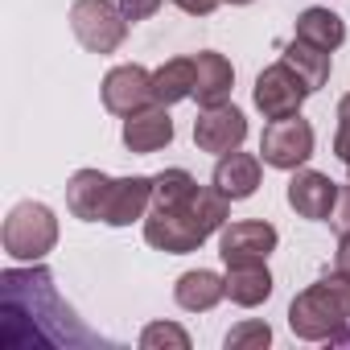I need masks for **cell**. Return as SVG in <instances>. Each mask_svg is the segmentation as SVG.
I'll list each match as a JSON object with an SVG mask.
<instances>
[{
	"label": "cell",
	"mask_w": 350,
	"mask_h": 350,
	"mask_svg": "<svg viewBox=\"0 0 350 350\" xmlns=\"http://www.w3.org/2000/svg\"><path fill=\"white\" fill-rule=\"evenodd\" d=\"M0 317L21 321V317H42L38 346H75V342H95L70 313V305L58 297L54 276L46 268H5L0 272Z\"/></svg>",
	"instance_id": "obj_1"
},
{
	"label": "cell",
	"mask_w": 350,
	"mask_h": 350,
	"mask_svg": "<svg viewBox=\"0 0 350 350\" xmlns=\"http://www.w3.org/2000/svg\"><path fill=\"white\" fill-rule=\"evenodd\" d=\"M227 215H231V198L219 186H198L182 206L144 215V243L165 256H190L227 227Z\"/></svg>",
	"instance_id": "obj_2"
},
{
	"label": "cell",
	"mask_w": 350,
	"mask_h": 350,
	"mask_svg": "<svg viewBox=\"0 0 350 350\" xmlns=\"http://www.w3.org/2000/svg\"><path fill=\"white\" fill-rule=\"evenodd\" d=\"M346 321H350V280L338 272L301 288L288 305V329L301 342H334Z\"/></svg>",
	"instance_id": "obj_3"
},
{
	"label": "cell",
	"mask_w": 350,
	"mask_h": 350,
	"mask_svg": "<svg viewBox=\"0 0 350 350\" xmlns=\"http://www.w3.org/2000/svg\"><path fill=\"white\" fill-rule=\"evenodd\" d=\"M5 252L21 264H42L58 247V219L46 202H17L0 231Z\"/></svg>",
	"instance_id": "obj_4"
},
{
	"label": "cell",
	"mask_w": 350,
	"mask_h": 350,
	"mask_svg": "<svg viewBox=\"0 0 350 350\" xmlns=\"http://www.w3.org/2000/svg\"><path fill=\"white\" fill-rule=\"evenodd\" d=\"M70 33L87 54H116L128 38V17L116 0H75L70 5Z\"/></svg>",
	"instance_id": "obj_5"
},
{
	"label": "cell",
	"mask_w": 350,
	"mask_h": 350,
	"mask_svg": "<svg viewBox=\"0 0 350 350\" xmlns=\"http://www.w3.org/2000/svg\"><path fill=\"white\" fill-rule=\"evenodd\" d=\"M313 144H317L313 124L301 120V111L297 116H284V120H268V128L260 136V161L272 165V169L293 173V169H301L313 157Z\"/></svg>",
	"instance_id": "obj_6"
},
{
	"label": "cell",
	"mask_w": 350,
	"mask_h": 350,
	"mask_svg": "<svg viewBox=\"0 0 350 350\" xmlns=\"http://www.w3.org/2000/svg\"><path fill=\"white\" fill-rule=\"evenodd\" d=\"M309 99V87L284 66V62H272L256 75V87H252V103L260 107L264 120H284V116H297L301 103Z\"/></svg>",
	"instance_id": "obj_7"
},
{
	"label": "cell",
	"mask_w": 350,
	"mask_h": 350,
	"mask_svg": "<svg viewBox=\"0 0 350 350\" xmlns=\"http://www.w3.org/2000/svg\"><path fill=\"white\" fill-rule=\"evenodd\" d=\"M276 243H280V231L264 219H239V223H227L219 231L223 264H268Z\"/></svg>",
	"instance_id": "obj_8"
},
{
	"label": "cell",
	"mask_w": 350,
	"mask_h": 350,
	"mask_svg": "<svg viewBox=\"0 0 350 350\" xmlns=\"http://www.w3.org/2000/svg\"><path fill=\"white\" fill-rule=\"evenodd\" d=\"M243 140H247V116L235 103H219V107H202L198 111V120H194V144L202 152L227 157V152L243 148Z\"/></svg>",
	"instance_id": "obj_9"
},
{
	"label": "cell",
	"mask_w": 350,
	"mask_h": 350,
	"mask_svg": "<svg viewBox=\"0 0 350 350\" xmlns=\"http://www.w3.org/2000/svg\"><path fill=\"white\" fill-rule=\"evenodd\" d=\"M99 95H103V107H107L111 116H124V120H128V116H136L140 107L152 103V70H144V66H136V62L111 66V70L103 75Z\"/></svg>",
	"instance_id": "obj_10"
},
{
	"label": "cell",
	"mask_w": 350,
	"mask_h": 350,
	"mask_svg": "<svg viewBox=\"0 0 350 350\" xmlns=\"http://www.w3.org/2000/svg\"><path fill=\"white\" fill-rule=\"evenodd\" d=\"M334 202H338V182L329 173H317V169H293V182H288V206L309 219V223H325L334 215Z\"/></svg>",
	"instance_id": "obj_11"
},
{
	"label": "cell",
	"mask_w": 350,
	"mask_h": 350,
	"mask_svg": "<svg viewBox=\"0 0 350 350\" xmlns=\"http://www.w3.org/2000/svg\"><path fill=\"white\" fill-rule=\"evenodd\" d=\"M148 206H152V178H140V173H132V178H111L99 223L132 227V223H140L148 215Z\"/></svg>",
	"instance_id": "obj_12"
},
{
	"label": "cell",
	"mask_w": 350,
	"mask_h": 350,
	"mask_svg": "<svg viewBox=\"0 0 350 350\" xmlns=\"http://www.w3.org/2000/svg\"><path fill=\"white\" fill-rule=\"evenodd\" d=\"M169 144H173V120H169V107L148 103V107H140L136 116L124 120V148H128V152L148 157V152H161V148H169Z\"/></svg>",
	"instance_id": "obj_13"
},
{
	"label": "cell",
	"mask_w": 350,
	"mask_h": 350,
	"mask_svg": "<svg viewBox=\"0 0 350 350\" xmlns=\"http://www.w3.org/2000/svg\"><path fill=\"white\" fill-rule=\"evenodd\" d=\"M231 87H235V66L231 58L215 54V50H202L194 54V95L198 107H219V103H231Z\"/></svg>",
	"instance_id": "obj_14"
},
{
	"label": "cell",
	"mask_w": 350,
	"mask_h": 350,
	"mask_svg": "<svg viewBox=\"0 0 350 350\" xmlns=\"http://www.w3.org/2000/svg\"><path fill=\"white\" fill-rule=\"evenodd\" d=\"M260 178H264V161H260L256 152H239V148H235V152L219 157L211 186H219L231 202H243V198H252V194L260 190Z\"/></svg>",
	"instance_id": "obj_15"
},
{
	"label": "cell",
	"mask_w": 350,
	"mask_h": 350,
	"mask_svg": "<svg viewBox=\"0 0 350 350\" xmlns=\"http://www.w3.org/2000/svg\"><path fill=\"white\" fill-rule=\"evenodd\" d=\"M107 190H111V178L103 169H79V173H70V182H66V211L75 219H83V223H99Z\"/></svg>",
	"instance_id": "obj_16"
},
{
	"label": "cell",
	"mask_w": 350,
	"mask_h": 350,
	"mask_svg": "<svg viewBox=\"0 0 350 350\" xmlns=\"http://www.w3.org/2000/svg\"><path fill=\"white\" fill-rule=\"evenodd\" d=\"M223 297H227V276H219L211 268H190L173 284V301L186 313H211Z\"/></svg>",
	"instance_id": "obj_17"
},
{
	"label": "cell",
	"mask_w": 350,
	"mask_h": 350,
	"mask_svg": "<svg viewBox=\"0 0 350 350\" xmlns=\"http://www.w3.org/2000/svg\"><path fill=\"white\" fill-rule=\"evenodd\" d=\"M280 62L309 87V95L321 91V87L329 83V70H334V54L321 50V46H313V42H301V38H293V42L284 46V58H280Z\"/></svg>",
	"instance_id": "obj_18"
},
{
	"label": "cell",
	"mask_w": 350,
	"mask_h": 350,
	"mask_svg": "<svg viewBox=\"0 0 350 350\" xmlns=\"http://www.w3.org/2000/svg\"><path fill=\"white\" fill-rule=\"evenodd\" d=\"M227 297L239 309H256L272 297V272L268 264H227Z\"/></svg>",
	"instance_id": "obj_19"
},
{
	"label": "cell",
	"mask_w": 350,
	"mask_h": 350,
	"mask_svg": "<svg viewBox=\"0 0 350 350\" xmlns=\"http://www.w3.org/2000/svg\"><path fill=\"white\" fill-rule=\"evenodd\" d=\"M194 95V54L190 58H169L165 66L152 70V103L173 107Z\"/></svg>",
	"instance_id": "obj_20"
},
{
	"label": "cell",
	"mask_w": 350,
	"mask_h": 350,
	"mask_svg": "<svg viewBox=\"0 0 350 350\" xmlns=\"http://www.w3.org/2000/svg\"><path fill=\"white\" fill-rule=\"evenodd\" d=\"M297 38L301 42H313V46H321V50H338L342 42H346V21L338 17V13H329V9H305L301 17H297Z\"/></svg>",
	"instance_id": "obj_21"
},
{
	"label": "cell",
	"mask_w": 350,
	"mask_h": 350,
	"mask_svg": "<svg viewBox=\"0 0 350 350\" xmlns=\"http://www.w3.org/2000/svg\"><path fill=\"white\" fill-rule=\"evenodd\" d=\"M194 190H198V182H194L190 169H161V173H152V206L148 211L182 206Z\"/></svg>",
	"instance_id": "obj_22"
},
{
	"label": "cell",
	"mask_w": 350,
	"mask_h": 350,
	"mask_svg": "<svg viewBox=\"0 0 350 350\" xmlns=\"http://www.w3.org/2000/svg\"><path fill=\"white\" fill-rule=\"evenodd\" d=\"M140 350H190V334L173 321H148L140 329Z\"/></svg>",
	"instance_id": "obj_23"
},
{
	"label": "cell",
	"mask_w": 350,
	"mask_h": 350,
	"mask_svg": "<svg viewBox=\"0 0 350 350\" xmlns=\"http://www.w3.org/2000/svg\"><path fill=\"white\" fill-rule=\"evenodd\" d=\"M272 342V325L268 321H239L227 334V350H247V346H268Z\"/></svg>",
	"instance_id": "obj_24"
},
{
	"label": "cell",
	"mask_w": 350,
	"mask_h": 350,
	"mask_svg": "<svg viewBox=\"0 0 350 350\" xmlns=\"http://www.w3.org/2000/svg\"><path fill=\"white\" fill-rule=\"evenodd\" d=\"M334 157L350 169V91L338 99V128H334Z\"/></svg>",
	"instance_id": "obj_25"
},
{
	"label": "cell",
	"mask_w": 350,
	"mask_h": 350,
	"mask_svg": "<svg viewBox=\"0 0 350 350\" xmlns=\"http://www.w3.org/2000/svg\"><path fill=\"white\" fill-rule=\"evenodd\" d=\"M329 223H334L338 235H350V186H338V202H334Z\"/></svg>",
	"instance_id": "obj_26"
},
{
	"label": "cell",
	"mask_w": 350,
	"mask_h": 350,
	"mask_svg": "<svg viewBox=\"0 0 350 350\" xmlns=\"http://www.w3.org/2000/svg\"><path fill=\"white\" fill-rule=\"evenodd\" d=\"M116 5H120V13H124L128 21H148V17L165 5V0H116Z\"/></svg>",
	"instance_id": "obj_27"
},
{
	"label": "cell",
	"mask_w": 350,
	"mask_h": 350,
	"mask_svg": "<svg viewBox=\"0 0 350 350\" xmlns=\"http://www.w3.org/2000/svg\"><path fill=\"white\" fill-rule=\"evenodd\" d=\"M173 5H178L182 13H190V17H211L223 0H173Z\"/></svg>",
	"instance_id": "obj_28"
},
{
	"label": "cell",
	"mask_w": 350,
	"mask_h": 350,
	"mask_svg": "<svg viewBox=\"0 0 350 350\" xmlns=\"http://www.w3.org/2000/svg\"><path fill=\"white\" fill-rule=\"evenodd\" d=\"M334 272L350 280V235H338V252H334Z\"/></svg>",
	"instance_id": "obj_29"
},
{
	"label": "cell",
	"mask_w": 350,
	"mask_h": 350,
	"mask_svg": "<svg viewBox=\"0 0 350 350\" xmlns=\"http://www.w3.org/2000/svg\"><path fill=\"white\" fill-rule=\"evenodd\" d=\"M329 346H350V321H346V325H342V334H338V338H334V342H329Z\"/></svg>",
	"instance_id": "obj_30"
},
{
	"label": "cell",
	"mask_w": 350,
	"mask_h": 350,
	"mask_svg": "<svg viewBox=\"0 0 350 350\" xmlns=\"http://www.w3.org/2000/svg\"><path fill=\"white\" fill-rule=\"evenodd\" d=\"M227 5H252V0H227Z\"/></svg>",
	"instance_id": "obj_31"
}]
</instances>
